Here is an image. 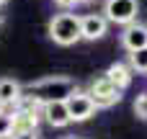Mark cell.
<instances>
[{
	"mask_svg": "<svg viewBox=\"0 0 147 139\" xmlns=\"http://www.w3.org/2000/svg\"><path fill=\"white\" fill-rule=\"evenodd\" d=\"M78 83L72 77H65V75H49V77H41L36 83H31L26 88V95H31L36 103H65L72 93H78Z\"/></svg>",
	"mask_w": 147,
	"mask_h": 139,
	"instance_id": "obj_1",
	"label": "cell"
},
{
	"mask_svg": "<svg viewBox=\"0 0 147 139\" xmlns=\"http://www.w3.org/2000/svg\"><path fill=\"white\" fill-rule=\"evenodd\" d=\"M49 39L57 46H72L80 41V15L78 13H57L47 26Z\"/></svg>",
	"mask_w": 147,
	"mask_h": 139,
	"instance_id": "obj_2",
	"label": "cell"
},
{
	"mask_svg": "<svg viewBox=\"0 0 147 139\" xmlns=\"http://www.w3.org/2000/svg\"><path fill=\"white\" fill-rule=\"evenodd\" d=\"M137 13H140V3L137 0H106V5H103V18L109 23H116V26L134 23Z\"/></svg>",
	"mask_w": 147,
	"mask_h": 139,
	"instance_id": "obj_3",
	"label": "cell"
},
{
	"mask_svg": "<svg viewBox=\"0 0 147 139\" xmlns=\"http://www.w3.org/2000/svg\"><path fill=\"white\" fill-rule=\"evenodd\" d=\"M85 93L90 95V101L96 103V108H111V106H116V103L121 101V93L114 88V83H111L106 75L90 80V85H88Z\"/></svg>",
	"mask_w": 147,
	"mask_h": 139,
	"instance_id": "obj_4",
	"label": "cell"
},
{
	"mask_svg": "<svg viewBox=\"0 0 147 139\" xmlns=\"http://www.w3.org/2000/svg\"><path fill=\"white\" fill-rule=\"evenodd\" d=\"M65 106H67V113H70V121H88L98 108H96V103L90 101V95L85 93V90H78V93H72L67 101H65Z\"/></svg>",
	"mask_w": 147,
	"mask_h": 139,
	"instance_id": "obj_5",
	"label": "cell"
},
{
	"mask_svg": "<svg viewBox=\"0 0 147 139\" xmlns=\"http://www.w3.org/2000/svg\"><path fill=\"white\" fill-rule=\"evenodd\" d=\"M109 31V21L101 13H85L80 15V39L85 41H98Z\"/></svg>",
	"mask_w": 147,
	"mask_h": 139,
	"instance_id": "obj_6",
	"label": "cell"
},
{
	"mask_svg": "<svg viewBox=\"0 0 147 139\" xmlns=\"http://www.w3.org/2000/svg\"><path fill=\"white\" fill-rule=\"evenodd\" d=\"M121 46L132 54V52H137V49H145L147 46V26L142 23H129V26H124L121 28Z\"/></svg>",
	"mask_w": 147,
	"mask_h": 139,
	"instance_id": "obj_7",
	"label": "cell"
},
{
	"mask_svg": "<svg viewBox=\"0 0 147 139\" xmlns=\"http://www.w3.org/2000/svg\"><path fill=\"white\" fill-rule=\"evenodd\" d=\"M41 119H44L49 126H54V129H62V126L72 124L65 103H44V106H41Z\"/></svg>",
	"mask_w": 147,
	"mask_h": 139,
	"instance_id": "obj_8",
	"label": "cell"
},
{
	"mask_svg": "<svg viewBox=\"0 0 147 139\" xmlns=\"http://www.w3.org/2000/svg\"><path fill=\"white\" fill-rule=\"evenodd\" d=\"M106 77L114 83V88L121 93V90H127L129 85H132V77H134V72L129 70V64H124V62H114L109 70H106Z\"/></svg>",
	"mask_w": 147,
	"mask_h": 139,
	"instance_id": "obj_9",
	"label": "cell"
},
{
	"mask_svg": "<svg viewBox=\"0 0 147 139\" xmlns=\"http://www.w3.org/2000/svg\"><path fill=\"white\" fill-rule=\"evenodd\" d=\"M23 95V85L13 77H0V103L3 106H16Z\"/></svg>",
	"mask_w": 147,
	"mask_h": 139,
	"instance_id": "obj_10",
	"label": "cell"
},
{
	"mask_svg": "<svg viewBox=\"0 0 147 139\" xmlns=\"http://www.w3.org/2000/svg\"><path fill=\"white\" fill-rule=\"evenodd\" d=\"M127 64H129V70H132V72H147V46H145V49L132 52Z\"/></svg>",
	"mask_w": 147,
	"mask_h": 139,
	"instance_id": "obj_11",
	"label": "cell"
},
{
	"mask_svg": "<svg viewBox=\"0 0 147 139\" xmlns=\"http://www.w3.org/2000/svg\"><path fill=\"white\" fill-rule=\"evenodd\" d=\"M13 137V113H0V139H10Z\"/></svg>",
	"mask_w": 147,
	"mask_h": 139,
	"instance_id": "obj_12",
	"label": "cell"
},
{
	"mask_svg": "<svg viewBox=\"0 0 147 139\" xmlns=\"http://www.w3.org/2000/svg\"><path fill=\"white\" fill-rule=\"evenodd\" d=\"M134 113H137L140 119H145V121H147V90H145V93H140V95L134 98Z\"/></svg>",
	"mask_w": 147,
	"mask_h": 139,
	"instance_id": "obj_13",
	"label": "cell"
},
{
	"mask_svg": "<svg viewBox=\"0 0 147 139\" xmlns=\"http://www.w3.org/2000/svg\"><path fill=\"white\" fill-rule=\"evenodd\" d=\"M10 139H41V132H39V129H31V132H16Z\"/></svg>",
	"mask_w": 147,
	"mask_h": 139,
	"instance_id": "obj_14",
	"label": "cell"
},
{
	"mask_svg": "<svg viewBox=\"0 0 147 139\" xmlns=\"http://www.w3.org/2000/svg\"><path fill=\"white\" fill-rule=\"evenodd\" d=\"M54 3H57L59 8H65V10H70V8H75L80 0H54Z\"/></svg>",
	"mask_w": 147,
	"mask_h": 139,
	"instance_id": "obj_15",
	"label": "cell"
},
{
	"mask_svg": "<svg viewBox=\"0 0 147 139\" xmlns=\"http://www.w3.org/2000/svg\"><path fill=\"white\" fill-rule=\"evenodd\" d=\"M0 113H5V106H3V103H0Z\"/></svg>",
	"mask_w": 147,
	"mask_h": 139,
	"instance_id": "obj_16",
	"label": "cell"
},
{
	"mask_svg": "<svg viewBox=\"0 0 147 139\" xmlns=\"http://www.w3.org/2000/svg\"><path fill=\"white\" fill-rule=\"evenodd\" d=\"M5 3H8V0H0V8H3V5H5Z\"/></svg>",
	"mask_w": 147,
	"mask_h": 139,
	"instance_id": "obj_17",
	"label": "cell"
},
{
	"mask_svg": "<svg viewBox=\"0 0 147 139\" xmlns=\"http://www.w3.org/2000/svg\"><path fill=\"white\" fill-rule=\"evenodd\" d=\"M0 26H3V13H0Z\"/></svg>",
	"mask_w": 147,
	"mask_h": 139,
	"instance_id": "obj_18",
	"label": "cell"
},
{
	"mask_svg": "<svg viewBox=\"0 0 147 139\" xmlns=\"http://www.w3.org/2000/svg\"><path fill=\"white\" fill-rule=\"evenodd\" d=\"M80 3H93V0H80Z\"/></svg>",
	"mask_w": 147,
	"mask_h": 139,
	"instance_id": "obj_19",
	"label": "cell"
},
{
	"mask_svg": "<svg viewBox=\"0 0 147 139\" xmlns=\"http://www.w3.org/2000/svg\"><path fill=\"white\" fill-rule=\"evenodd\" d=\"M65 139H75V137H65Z\"/></svg>",
	"mask_w": 147,
	"mask_h": 139,
	"instance_id": "obj_20",
	"label": "cell"
}]
</instances>
